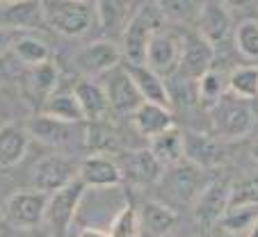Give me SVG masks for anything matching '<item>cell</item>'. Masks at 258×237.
<instances>
[{"mask_svg":"<svg viewBox=\"0 0 258 237\" xmlns=\"http://www.w3.org/2000/svg\"><path fill=\"white\" fill-rule=\"evenodd\" d=\"M165 14L160 12L156 0L144 3L137 12H133L126 28L121 30V55L128 64H144L146 46L156 32H160L165 25Z\"/></svg>","mask_w":258,"mask_h":237,"instance_id":"6da1fadb","label":"cell"},{"mask_svg":"<svg viewBox=\"0 0 258 237\" xmlns=\"http://www.w3.org/2000/svg\"><path fill=\"white\" fill-rule=\"evenodd\" d=\"M210 121H213V135L222 141H235L247 137L256 128V112L251 101L233 96L226 92L219 98L215 107H210Z\"/></svg>","mask_w":258,"mask_h":237,"instance_id":"7a4b0ae2","label":"cell"},{"mask_svg":"<svg viewBox=\"0 0 258 237\" xmlns=\"http://www.w3.org/2000/svg\"><path fill=\"white\" fill-rule=\"evenodd\" d=\"M44 23L62 37H83L92 30L96 7L83 0H41Z\"/></svg>","mask_w":258,"mask_h":237,"instance_id":"3957f363","label":"cell"},{"mask_svg":"<svg viewBox=\"0 0 258 237\" xmlns=\"http://www.w3.org/2000/svg\"><path fill=\"white\" fill-rule=\"evenodd\" d=\"M46 203H48V194L37 192V189H16L5 199L0 208L3 223L12 230H34L39 228L46 219Z\"/></svg>","mask_w":258,"mask_h":237,"instance_id":"277c9868","label":"cell"},{"mask_svg":"<svg viewBox=\"0 0 258 237\" xmlns=\"http://www.w3.org/2000/svg\"><path fill=\"white\" fill-rule=\"evenodd\" d=\"M85 194H87V187L78 178L73 180V183H69L67 187L48 194L44 223H48L55 235H67V230L71 228L73 219H76V214L80 210Z\"/></svg>","mask_w":258,"mask_h":237,"instance_id":"5b68a950","label":"cell"},{"mask_svg":"<svg viewBox=\"0 0 258 237\" xmlns=\"http://www.w3.org/2000/svg\"><path fill=\"white\" fill-rule=\"evenodd\" d=\"M78 178V165L64 155H46L30 171V187L44 194H53Z\"/></svg>","mask_w":258,"mask_h":237,"instance_id":"8992f818","label":"cell"},{"mask_svg":"<svg viewBox=\"0 0 258 237\" xmlns=\"http://www.w3.org/2000/svg\"><path fill=\"white\" fill-rule=\"evenodd\" d=\"M98 83H101L103 92H105L110 110L117 112V114H133L144 103L140 92H137V85L133 80V75L121 64L110 68L107 73H103Z\"/></svg>","mask_w":258,"mask_h":237,"instance_id":"52a82bcc","label":"cell"},{"mask_svg":"<svg viewBox=\"0 0 258 237\" xmlns=\"http://www.w3.org/2000/svg\"><path fill=\"white\" fill-rule=\"evenodd\" d=\"M215 62V46L204 39L195 28L180 34V59L176 73L185 77H201L206 71L213 68Z\"/></svg>","mask_w":258,"mask_h":237,"instance_id":"ba28073f","label":"cell"},{"mask_svg":"<svg viewBox=\"0 0 258 237\" xmlns=\"http://www.w3.org/2000/svg\"><path fill=\"white\" fill-rule=\"evenodd\" d=\"M121 57V46L114 44L112 39H98V41L83 46L73 55V66L85 77H101L110 68L119 66Z\"/></svg>","mask_w":258,"mask_h":237,"instance_id":"9c48e42d","label":"cell"},{"mask_svg":"<svg viewBox=\"0 0 258 237\" xmlns=\"http://www.w3.org/2000/svg\"><path fill=\"white\" fill-rule=\"evenodd\" d=\"M229 187L224 178H213L206 183L201 194L195 199V221L199 223L204 230H213L219 223V219L224 217L226 208H229Z\"/></svg>","mask_w":258,"mask_h":237,"instance_id":"30bf717a","label":"cell"},{"mask_svg":"<svg viewBox=\"0 0 258 237\" xmlns=\"http://www.w3.org/2000/svg\"><path fill=\"white\" fill-rule=\"evenodd\" d=\"M59 85V68L53 59L44 64H37V66H28V73L23 75V83H21V94H23L25 103L34 110V114L41 110L48 96L57 89Z\"/></svg>","mask_w":258,"mask_h":237,"instance_id":"8fae6325","label":"cell"},{"mask_svg":"<svg viewBox=\"0 0 258 237\" xmlns=\"http://www.w3.org/2000/svg\"><path fill=\"white\" fill-rule=\"evenodd\" d=\"M30 139H37L46 146H69L76 139L85 144V126L83 123H67L50 119L46 114H34L28 121Z\"/></svg>","mask_w":258,"mask_h":237,"instance_id":"7c38bea8","label":"cell"},{"mask_svg":"<svg viewBox=\"0 0 258 237\" xmlns=\"http://www.w3.org/2000/svg\"><path fill=\"white\" fill-rule=\"evenodd\" d=\"M78 180L87 189H114L123 183L121 167L107 153H92L78 165Z\"/></svg>","mask_w":258,"mask_h":237,"instance_id":"4fadbf2b","label":"cell"},{"mask_svg":"<svg viewBox=\"0 0 258 237\" xmlns=\"http://www.w3.org/2000/svg\"><path fill=\"white\" fill-rule=\"evenodd\" d=\"M178 59H180V37L178 34L169 32V30H160V32L153 34L149 46H146V53H144L146 66L167 80L171 73H176Z\"/></svg>","mask_w":258,"mask_h":237,"instance_id":"5bb4252c","label":"cell"},{"mask_svg":"<svg viewBox=\"0 0 258 237\" xmlns=\"http://www.w3.org/2000/svg\"><path fill=\"white\" fill-rule=\"evenodd\" d=\"M119 167H121L123 180H131L137 187H149V185L160 183L162 174H165V167L158 162V157L149 148L123 150Z\"/></svg>","mask_w":258,"mask_h":237,"instance_id":"9a60e30c","label":"cell"},{"mask_svg":"<svg viewBox=\"0 0 258 237\" xmlns=\"http://www.w3.org/2000/svg\"><path fill=\"white\" fill-rule=\"evenodd\" d=\"M183 155L185 162L199 167V169H217L224 162V146L222 139L215 135H204V132H183Z\"/></svg>","mask_w":258,"mask_h":237,"instance_id":"2e32d148","label":"cell"},{"mask_svg":"<svg viewBox=\"0 0 258 237\" xmlns=\"http://www.w3.org/2000/svg\"><path fill=\"white\" fill-rule=\"evenodd\" d=\"M169 169L171 171L165 176V185L171 192V196L178 199L180 203H195V199L201 194V189L206 187V183H208L206 171L185 160L169 167Z\"/></svg>","mask_w":258,"mask_h":237,"instance_id":"e0dca14e","label":"cell"},{"mask_svg":"<svg viewBox=\"0 0 258 237\" xmlns=\"http://www.w3.org/2000/svg\"><path fill=\"white\" fill-rule=\"evenodd\" d=\"M44 25L41 0H14L0 5V28L14 32H34Z\"/></svg>","mask_w":258,"mask_h":237,"instance_id":"ac0fdd59","label":"cell"},{"mask_svg":"<svg viewBox=\"0 0 258 237\" xmlns=\"http://www.w3.org/2000/svg\"><path fill=\"white\" fill-rule=\"evenodd\" d=\"M195 25L201 37L208 39L213 46H219L231 37V12L219 0H204Z\"/></svg>","mask_w":258,"mask_h":237,"instance_id":"d6986e66","label":"cell"},{"mask_svg":"<svg viewBox=\"0 0 258 237\" xmlns=\"http://www.w3.org/2000/svg\"><path fill=\"white\" fill-rule=\"evenodd\" d=\"M30 146V132L19 123L0 126V171L14 169L21 165Z\"/></svg>","mask_w":258,"mask_h":237,"instance_id":"ffe728a7","label":"cell"},{"mask_svg":"<svg viewBox=\"0 0 258 237\" xmlns=\"http://www.w3.org/2000/svg\"><path fill=\"white\" fill-rule=\"evenodd\" d=\"M126 68L133 75V80H135L142 101L153 103V105L169 107L171 110V101H169V92H167L165 77L158 75L156 71H151L146 64H126Z\"/></svg>","mask_w":258,"mask_h":237,"instance_id":"44dd1931","label":"cell"},{"mask_svg":"<svg viewBox=\"0 0 258 237\" xmlns=\"http://www.w3.org/2000/svg\"><path fill=\"white\" fill-rule=\"evenodd\" d=\"M131 116L135 132L144 139H153L156 135H160V132L169 130L174 126V112L169 107L153 105V103H142Z\"/></svg>","mask_w":258,"mask_h":237,"instance_id":"7402d4cb","label":"cell"},{"mask_svg":"<svg viewBox=\"0 0 258 237\" xmlns=\"http://www.w3.org/2000/svg\"><path fill=\"white\" fill-rule=\"evenodd\" d=\"M73 94L80 103V110H83L85 121H101L105 119L110 105H107L105 92H103L101 83L96 77H83L73 85Z\"/></svg>","mask_w":258,"mask_h":237,"instance_id":"603a6c76","label":"cell"},{"mask_svg":"<svg viewBox=\"0 0 258 237\" xmlns=\"http://www.w3.org/2000/svg\"><path fill=\"white\" fill-rule=\"evenodd\" d=\"M140 223L151 237H169L176 230L178 214L160 201H144L140 208Z\"/></svg>","mask_w":258,"mask_h":237,"instance_id":"cb8c5ba5","label":"cell"},{"mask_svg":"<svg viewBox=\"0 0 258 237\" xmlns=\"http://www.w3.org/2000/svg\"><path fill=\"white\" fill-rule=\"evenodd\" d=\"M37 114H46L50 119L67 123H85L83 110H80V103L73 94V89H55Z\"/></svg>","mask_w":258,"mask_h":237,"instance_id":"d4e9b609","label":"cell"},{"mask_svg":"<svg viewBox=\"0 0 258 237\" xmlns=\"http://www.w3.org/2000/svg\"><path fill=\"white\" fill-rule=\"evenodd\" d=\"M149 150L156 155L162 167H174L183 162L185 160V155H183V130L171 126L169 130L156 135L153 139H149Z\"/></svg>","mask_w":258,"mask_h":237,"instance_id":"484cf974","label":"cell"},{"mask_svg":"<svg viewBox=\"0 0 258 237\" xmlns=\"http://www.w3.org/2000/svg\"><path fill=\"white\" fill-rule=\"evenodd\" d=\"M12 55L25 66H37L50 59V46L32 32H21L10 46Z\"/></svg>","mask_w":258,"mask_h":237,"instance_id":"4316f807","label":"cell"},{"mask_svg":"<svg viewBox=\"0 0 258 237\" xmlns=\"http://www.w3.org/2000/svg\"><path fill=\"white\" fill-rule=\"evenodd\" d=\"M226 92L242 101H258V66L242 64L235 66L226 77Z\"/></svg>","mask_w":258,"mask_h":237,"instance_id":"83f0119b","label":"cell"},{"mask_svg":"<svg viewBox=\"0 0 258 237\" xmlns=\"http://www.w3.org/2000/svg\"><path fill=\"white\" fill-rule=\"evenodd\" d=\"M96 12L101 25L107 34H121V30L128 23V12H131V0H96Z\"/></svg>","mask_w":258,"mask_h":237,"instance_id":"f1b7e54d","label":"cell"},{"mask_svg":"<svg viewBox=\"0 0 258 237\" xmlns=\"http://www.w3.org/2000/svg\"><path fill=\"white\" fill-rule=\"evenodd\" d=\"M224 94H226V77L215 66L210 71H206L201 77H197V105L210 110V107L217 105Z\"/></svg>","mask_w":258,"mask_h":237,"instance_id":"f546056e","label":"cell"},{"mask_svg":"<svg viewBox=\"0 0 258 237\" xmlns=\"http://www.w3.org/2000/svg\"><path fill=\"white\" fill-rule=\"evenodd\" d=\"M256 219H258V205H233V208H226L217 228L233 232V235L247 237L249 230L253 228V223H256Z\"/></svg>","mask_w":258,"mask_h":237,"instance_id":"4dcf8cb0","label":"cell"},{"mask_svg":"<svg viewBox=\"0 0 258 237\" xmlns=\"http://www.w3.org/2000/svg\"><path fill=\"white\" fill-rule=\"evenodd\" d=\"M105 232H107V237H140V232H142L140 212L131 203H123L114 212V217L107 221Z\"/></svg>","mask_w":258,"mask_h":237,"instance_id":"1f68e13d","label":"cell"},{"mask_svg":"<svg viewBox=\"0 0 258 237\" xmlns=\"http://www.w3.org/2000/svg\"><path fill=\"white\" fill-rule=\"evenodd\" d=\"M233 46L244 59L258 62V19H244L235 25Z\"/></svg>","mask_w":258,"mask_h":237,"instance_id":"d6a6232c","label":"cell"},{"mask_svg":"<svg viewBox=\"0 0 258 237\" xmlns=\"http://www.w3.org/2000/svg\"><path fill=\"white\" fill-rule=\"evenodd\" d=\"M165 19L178 21V23H195L199 16L204 0H156Z\"/></svg>","mask_w":258,"mask_h":237,"instance_id":"836d02e7","label":"cell"},{"mask_svg":"<svg viewBox=\"0 0 258 237\" xmlns=\"http://www.w3.org/2000/svg\"><path fill=\"white\" fill-rule=\"evenodd\" d=\"M233 205H258V176H242L229 187V208Z\"/></svg>","mask_w":258,"mask_h":237,"instance_id":"e575fe53","label":"cell"},{"mask_svg":"<svg viewBox=\"0 0 258 237\" xmlns=\"http://www.w3.org/2000/svg\"><path fill=\"white\" fill-rule=\"evenodd\" d=\"M219 3H222V5H224L229 12H238V10H244V7H249L253 0H219Z\"/></svg>","mask_w":258,"mask_h":237,"instance_id":"d590c367","label":"cell"},{"mask_svg":"<svg viewBox=\"0 0 258 237\" xmlns=\"http://www.w3.org/2000/svg\"><path fill=\"white\" fill-rule=\"evenodd\" d=\"M10 77H12V66L7 64L5 55H0V85H5Z\"/></svg>","mask_w":258,"mask_h":237,"instance_id":"8d00e7d4","label":"cell"},{"mask_svg":"<svg viewBox=\"0 0 258 237\" xmlns=\"http://www.w3.org/2000/svg\"><path fill=\"white\" fill-rule=\"evenodd\" d=\"M78 237H107V232L98 230V228H83L78 232Z\"/></svg>","mask_w":258,"mask_h":237,"instance_id":"74e56055","label":"cell"},{"mask_svg":"<svg viewBox=\"0 0 258 237\" xmlns=\"http://www.w3.org/2000/svg\"><path fill=\"white\" fill-rule=\"evenodd\" d=\"M249 155H251V160L258 162V135L251 139V144H249Z\"/></svg>","mask_w":258,"mask_h":237,"instance_id":"f35d334b","label":"cell"},{"mask_svg":"<svg viewBox=\"0 0 258 237\" xmlns=\"http://www.w3.org/2000/svg\"><path fill=\"white\" fill-rule=\"evenodd\" d=\"M210 232H213L210 237H242V235H233V232H226V230H222V228H217V226H215Z\"/></svg>","mask_w":258,"mask_h":237,"instance_id":"ab89813d","label":"cell"},{"mask_svg":"<svg viewBox=\"0 0 258 237\" xmlns=\"http://www.w3.org/2000/svg\"><path fill=\"white\" fill-rule=\"evenodd\" d=\"M247 237H258V219H256V223H253V228L249 230V235Z\"/></svg>","mask_w":258,"mask_h":237,"instance_id":"60d3db41","label":"cell"},{"mask_svg":"<svg viewBox=\"0 0 258 237\" xmlns=\"http://www.w3.org/2000/svg\"><path fill=\"white\" fill-rule=\"evenodd\" d=\"M83 3H89V5H96V0H83Z\"/></svg>","mask_w":258,"mask_h":237,"instance_id":"b9f144b4","label":"cell"},{"mask_svg":"<svg viewBox=\"0 0 258 237\" xmlns=\"http://www.w3.org/2000/svg\"><path fill=\"white\" fill-rule=\"evenodd\" d=\"M5 3H14V0H0V5H5Z\"/></svg>","mask_w":258,"mask_h":237,"instance_id":"7bdbcfd3","label":"cell"},{"mask_svg":"<svg viewBox=\"0 0 258 237\" xmlns=\"http://www.w3.org/2000/svg\"><path fill=\"white\" fill-rule=\"evenodd\" d=\"M195 237H206V235H195Z\"/></svg>","mask_w":258,"mask_h":237,"instance_id":"ee69618b","label":"cell"}]
</instances>
